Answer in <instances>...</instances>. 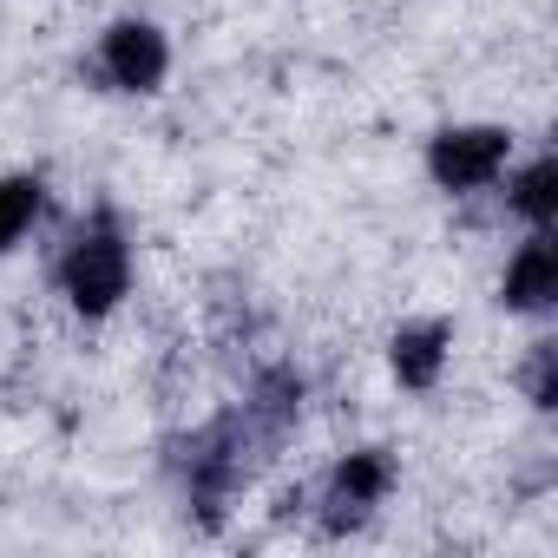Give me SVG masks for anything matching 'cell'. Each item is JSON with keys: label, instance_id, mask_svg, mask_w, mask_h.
Segmentation results:
<instances>
[{"label": "cell", "instance_id": "6da1fadb", "mask_svg": "<svg viewBox=\"0 0 558 558\" xmlns=\"http://www.w3.org/2000/svg\"><path fill=\"white\" fill-rule=\"evenodd\" d=\"M276 447H283V440H276L243 401H236L230 414L204 421L197 434H184V440L171 447V466H178V493H184V506H191L204 525H217L223 506L256 480V466H263Z\"/></svg>", "mask_w": 558, "mask_h": 558}, {"label": "cell", "instance_id": "7a4b0ae2", "mask_svg": "<svg viewBox=\"0 0 558 558\" xmlns=\"http://www.w3.org/2000/svg\"><path fill=\"white\" fill-rule=\"evenodd\" d=\"M53 283L73 303V316H86V323H106L132 296V236H125V223H119L112 204H99L66 236V250L53 263Z\"/></svg>", "mask_w": 558, "mask_h": 558}, {"label": "cell", "instance_id": "3957f363", "mask_svg": "<svg viewBox=\"0 0 558 558\" xmlns=\"http://www.w3.org/2000/svg\"><path fill=\"white\" fill-rule=\"evenodd\" d=\"M512 165V132L506 125H440L427 138V178L447 197H473L493 191Z\"/></svg>", "mask_w": 558, "mask_h": 558}, {"label": "cell", "instance_id": "277c9868", "mask_svg": "<svg viewBox=\"0 0 558 558\" xmlns=\"http://www.w3.org/2000/svg\"><path fill=\"white\" fill-rule=\"evenodd\" d=\"M395 480H401V466H395L388 447H355V453H342V460L329 466L323 493H316L323 532H362V525L375 519V506L395 493Z\"/></svg>", "mask_w": 558, "mask_h": 558}, {"label": "cell", "instance_id": "5b68a950", "mask_svg": "<svg viewBox=\"0 0 558 558\" xmlns=\"http://www.w3.org/2000/svg\"><path fill=\"white\" fill-rule=\"evenodd\" d=\"M93 73L106 80V93H132V99L158 93V86L171 80V40H165V27H158V21H138V14L112 21V27L99 34Z\"/></svg>", "mask_w": 558, "mask_h": 558}, {"label": "cell", "instance_id": "8992f818", "mask_svg": "<svg viewBox=\"0 0 558 558\" xmlns=\"http://www.w3.org/2000/svg\"><path fill=\"white\" fill-rule=\"evenodd\" d=\"M447 362H453V323H440V316L401 323L395 342H388V368H395V381L408 395H434L440 375H447Z\"/></svg>", "mask_w": 558, "mask_h": 558}, {"label": "cell", "instance_id": "52a82bcc", "mask_svg": "<svg viewBox=\"0 0 558 558\" xmlns=\"http://www.w3.org/2000/svg\"><path fill=\"white\" fill-rule=\"evenodd\" d=\"M499 303L512 316H545L558 303V250H551V230H532L512 250V263L499 276Z\"/></svg>", "mask_w": 558, "mask_h": 558}, {"label": "cell", "instance_id": "ba28073f", "mask_svg": "<svg viewBox=\"0 0 558 558\" xmlns=\"http://www.w3.org/2000/svg\"><path fill=\"white\" fill-rule=\"evenodd\" d=\"M40 217H47V178L40 171H8L0 178V256L21 250Z\"/></svg>", "mask_w": 558, "mask_h": 558}, {"label": "cell", "instance_id": "9c48e42d", "mask_svg": "<svg viewBox=\"0 0 558 558\" xmlns=\"http://www.w3.org/2000/svg\"><path fill=\"white\" fill-rule=\"evenodd\" d=\"M506 210L525 217L532 230H551V217H558V158H551V151H538L532 165L512 171V184H506Z\"/></svg>", "mask_w": 558, "mask_h": 558}, {"label": "cell", "instance_id": "30bf717a", "mask_svg": "<svg viewBox=\"0 0 558 558\" xmlns=\"http://www.w3.org/2000/svg\"><path fill=\"white\" fill-rule=\"evenodd\" d=\"M558 342H532V355H525V368H519V388H525V401L538 408V414H551L558 408Z\"/></svg>", "mask_w": 558, "mask_h": 558}]
</instances>
